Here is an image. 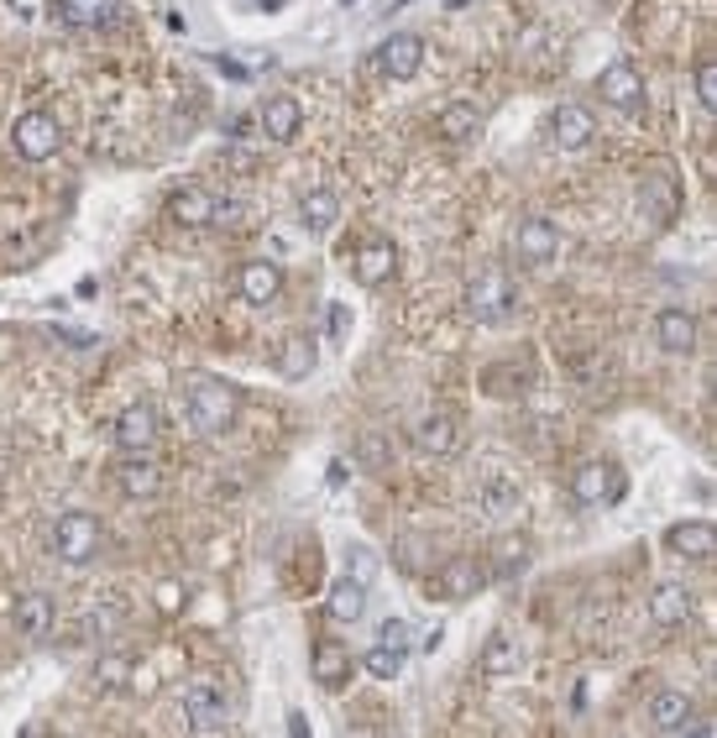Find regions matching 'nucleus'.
<instances>
[{
  "instance_id": "obj_1",
  "label": "nucleus",
  "mask_w": 717,
  "mask_h": 738,
  "mask_svg": "<svg viewBox=\"0 0 717 738\" xmlns=\"http://www.w3.org/2000/svg\"><path fill=\"white\" fill-rule=\"evenodd\" d=\"M236 388L220 378H205V372H194L184 382V419H189L199 435H220V429H231L236 419Z\"/></svg>"
},
{
  "instance_id": "obj_2",
  "label": "nucleus",
  "mask_w": 717,
  "mask_h": 738,
  "mask_svg": "<svg viewBox=\"0 0 717 738\" xmlns=\"http://www.w3.org/2000/svg\"><path fill=\"white\" fill-rule=\"evenodd\" d=\"M461 304H466V314H472L477 325H487V331H493V325H508V320H513V284H508L502 273H482V278L466 284V299H461Z\"/></svg>"
},
{
  "instance_id": "obj_3",
  "label": "nucleus",
  "mask_w": 717,
  "mask_h": 738,
  "mask_svg": "<svg viewBox=\"0 0 717 738\" xmlns=\"http://www.w3.org/2000/svg\"><path fill=\"white\" fill-rule=\"evenodd\" d=\"M11 147H16L22 163H48L53 152L63 147V131H58V120L48 111H26V116L11 120Z\"/></svg>"
},
{
  "instance_id": "obj_4",
  "label": "nucleus",
  "mask_w": 717,
  "mask_h": 738,
  "mask_svg": "<svg viewBox=\"0 0 717 738\" xmlns=\"http://www.w3.org/2000/svg\"><path fill=\"white\" fill-rule=\"evenodd\" d=\"M53 550H58V561H69V566H90L100 555V519L95 514H63V519L53 524Z\"/></svg>"
},
{
  "instance_id": "obj_5",
  "label": "nucleus",
  "mask_w": 717,
  "mask_h": 738,
  "mask_svg": "<svg viewBox=\"0 0 717 738\" xmlns=\"http://www.w3.org/2000/svg\"><path fill=\"white\" fill-rule=\"evenodd\" d=\"M184 717H189L194 734H225L231 728V702L216 681H199L184 691Z\"/></svg>"
},
{
  "instance_id": "obj_6",
  "label": "nucleus",
  "mask_w": 717,
  "mask_h": 738,
  "mask_svg": "<svg viewBox=\"0 0 717 738\" xmlns=\"http://www.w3.org/2000/svg\"><path fill=\"white\" fill-rule=\"evenodd\" d=\"M598 95L608 100L613 111L634 116V111L645 105V79H639V69H634L628 58H613V64L598 73Z\"/></svg>"
},
{
  "instance_id": "obj_7",
  "label": "nucleus",
  "mask_w": 717,
  "mask_h": 738,
  "mask_svg": "<svg viewBox=\"0 0 717 738\" xmlns=\"http://www.w3.org/2000/svg\"><path fill=\"white\" fill-rule=\"evenodd\" d=\"M555 252H560V231H555L545 215H529V220L513 226V257L524 267H545Z\"/></svg>"
},
{
  "instance_id": "obj_8",
  "label": "nucleus",
  "mask_w": 717,
  "mask_h": 738,
  "mask_svg": "<svg viewBox=\"0 0 717 738\" xmlns=\"http://www.w3.org/2000/svg\"><path fill=\"white\" fill-rule=\"evenodd\" d=\"M598 137V116L587 111V105H576V100H566V105H555L551 111V142L560 147V152H576V147H587Z\"/></svg>"
},
{
  "instance_id": "obj_9",
  "label": "nucleus",
  "mask_w": 717,
  "mask_h": 738,
  "mask_svg": "<svg viewBox=\"0 0 717 738\" xmlns=\"http://www.w3.org/2000/svg\"><path fill=\"white\" fill-rule=\"evenodd\" d=\"M618 493H623L618 466H608V461H587V466H576V476H571V503L592 508V503H613Z\"/></svg>"
},
{
  "instance_id": "obj_10",
  "label": "nucleus",
  "mask_w": 717,
  "mask_h": 738,
  "mask_svg": "<svg viewBox=\"0 0 717 738\" xmlns=\"http://www.w3.org/2000/svg\"><path fill=\"white\" fill-rule=\"evenodd\" d=\"M158 440V408L152 404H131L116 414V446L126 456H147Z\"/></svg>"
},
{
  "instance_id": "obj_11",
  "label": "nucleus",
  "mask_w": 717,
  "mask_h": 738,
  "mask_svg": "<svg viewBox=\"0 0 717 738\" xmlns=\"http://www.w3.org/2000/svg\"><path fill=\"white\" fill-rule=\"evenodd\" d=\"M675 205H681V189H675V178H670V168H655V178H645V189H639V210L655 231H666L670 220H675Z\"/></svg>"
},
{
  "instance_id": "obj_12",
  "label": "nucleus",
  "mask_w": 717,
  "mask_h": 738,
  "mask_svg": "<svg viewBox=\"0 0 717 738\" xmlns=\"http://www.w3.org/2000/svg\"><path fill=\"white\" fill-rule=\"evenodd\" d=\"M696 707L686 691H655L649 696V728L655 734H692Z\"/></svg>"
},
{
  "instance_id": "obj_13",
  "label": "nucleus",
  "mask_w": 717,
  "mask_h": 738,
  "mask_svg": "<svg viewBox=\"0 0 717 738\" xmlns=\"http://www.w3.org/2000/svg\"><path fill=\"white\" fill-rule=\"evenodd\" d=\"M351 273H357L361 288H383L393 273H398V246L388 237L367 241V246H357V263H351Z\"/></svg>"
},
{
  "instance_id": "obj_14",
  "label": "nucleus",
  "mask_w": 717,
  "mask_h": 738,
  "mask_svg": "<svg viewBox=\"0 0 717 738\" xmlns=\"http://www.w3.org/2000/svg\"><path fill=\"white\" fill-rule=\"evenodd\" d=\"M414 451L419 456H455L461 451V419L455 414H430V419H419L414 425Z\"/></svg>"
},
{
  "instance_id": "obj_15",
  "label": "nucleus",
  "mask_w": 717,
  "mask_h": 738,
  "mask_svg": "<svg viewBox=\"0 0 717 738\" xmlns=\"http://www.w3.org/2000/svg\"><path fill=\"white\" fill-rule=\"evenodd\" d=\"M419 64H425V43H419L414 32H398V37H388L383 48H378V69H383L388 79H414Z\"/></svg>"
},
{
  "instance_id": "obj_16",
  "label": "nucleus",
  "mask_w": 717,
  "mask_h": 738,
  "mask_svg": "<svg viewBox=\"0 0 717 738\" xmlns=\"http://www.w3.org/2000/svg\"><path fill=\"white\" fill-rule=\"evenodd\" d=\"M482 581H487V566H482V561H472V555H451V561L440 566V597H451V602L477 597Z\"/></svg>"
},
{
  "instance_id": "obj_17",
  "label": "nucleus",
  "mask_w": 717,
  "mask_h": 738,
  "mask_svg": "<svg viewBox=\"0 0 717 738\" xmlns=\"http://www.w3.org/2000/svg\"><path fill=\"white\" fill-rule=\"evenodd\" d=\"M666 545L681 555V561H713L717 555V529L707 519H686V524H670Z\"/></svg>"
},
{
  "instance_id": "obj_18",
  "label": "nucleus",
  "mask_w": 717,
  "mask_h": 738,
  "mask_svg": "<svg viewBox=\"0 0 717 738\" xmlns=\"http://www.w3.org/2000/svg\"><path fill=\"white\" fill-rule=\"evenodd\" d=\"M686 619H692V592L681 581H660L649 592V623L655 629H681Z\"/></svg>"
},
{
  "instance_id": "obj_19",
  "label": "nucleus",
  "mask_w": 717,
  "mask_h": 738,
  "mask_svg": "<svg viewBox=\"0 0 717 738\" xmlns=\"http://www.w3.org/2000/svg\"><path fill=\"white\" fill-rule=\"evenodd\" d=\"M310 670H314V681H320L325 691H340L346 681H351V649H346L340 639H320L314 644Z\"/></svg>"
},
{
  "instance_id": "obj_20",
  "label": "nucleus",
  "mask_w": 717,
  "mask_h": 738,
  "mask_svg": "<svg viewBox=\"0 0 717 738\" xmlns=\"http://www.w3.org/2000/svg\"><path fill=\"white\" fill-rule=\"evenodd\" d=\"M236 288H241L246 304H273L278 288H284V273H278V263H267V257H252V263L241 267Z\"/></svg>"
},
{
  "instance_id": "obj_21",
  "label": "nucleus",
  "mask_w": 717,
  "mask_h": 738,
  "mask_svg": "<svg viewBox=\"0 0 717 738\" xmlns=\"http://www.w3.org/2000/svg\"><path fill=\"white\" fill-rule=\"evenodd\" d=\"M655 335H660V346H666L670 357H686V351H696V314L692 310H660L655 314Z\"/></svg>"
},
{
  "instance_id": "obj_22",
  "label": "nucleus",
  "mask_w": 717,
  "mask_h": 738,
  "mask_svg": "<svg viewBox=\"0 0 717 738\" xmlns=\"http://www.w3.org/2000/svg\"><path fill=\"white\" fill-rule=\"evenodd\" d=\"M16 634L22 639H48V629H53V597L48 592H26L16 597Z\"/></svg>"
},
{
  "instance_id": "obj_23",
  "label": "nucleus",
  "mask_w": 717,
  "mask_h": 738,
  "mask_svg": "<svg viewBox=\"0 0 717 738\" xmlns=\"http://www.w3.org/2000/svg\"><path fill=\"white\" fill-rule=\"evenodd\" d=\"M325 613H331L335 623H357L361 613H367V581L340 576V581L331 587V597H325Z\"/></svg>"
},
{
  "instance_id": "obj_24",
  "label": "nucleus",
  "mask_w": 717,
  "mask_h": 738,
  "mask_svg": "<svg viewBox=\"0 0 717 738\" xmlns=\"http://www.w3.org/2000/svg\"><path fill=\"white\" fill-rule=\"evenodd\" d=\"M116 482H120L126 498H152V493L163 487V472H158L147 456H131V461H120L116 466Z\"/></svg>"
},
{
  "instance_id": "obj_25",
  "label": "nucleus",
  "mask_w": 717,
  "mask_h": 738,
  "mask_svg": "<svg viewBox=\"0 0 717 738\" xmlns=\"http://www.w3.org/2000/svg\"><path fill=\"white\" fill-rule=\"evenodd\" d=\"M519 666H524V639H513V634H493L487 649H482V676H513Z\"/></svg>"
},
{
  "instance_id": "obj_26",
  "label": "nucleus",
  "mask_w": 717,
  "mask_h": 738,
  "mask_svg": "<svg viewBox=\"0 0 717 738\" xmlns=\"http://www.w3.org/2000/svg\"><path fill=\"white\" fill-rule=\"evenodd\" d=\"M263 131L273 142H293L299 137V100H288V95L263 100Z\"/></svg>"
},
{
  "instance_id": "obj_27",
  "label": "nucleus",
  "mask_w": 717,
  "mask_h": 738,
  "mask_svg": "<svg viewBox=\"0 0 717 738\" xmlns=\"http://www.w3.org/2000/svg\"><path fill=\"white\" fill-rule=\"evenodd\" d=\"M167 215H173L178 226H210V220H216V194H205V189L173 194V199H167Z\"/></svg>"
},
{
  "instance_id": "obj_28",
  "label": "nucleus",
  "mask_w": 717,
  "mask_h": 738,
  "mask_svg": "<svg viewBox=\"0 0 717 738\" xmlns=\"http://www.w3.org/2000/svg\"><path fill=\"white\" fill-rule=\"evenodd\" d=\"M440 137H451V142H466V137H477V126H482V111L477 105H466V100H451L446 111H440Z\"/></svg>"
},
{
  "instance_id": "obj_29",
  "label": "nucleus",
  "mask_w": 717,
  "mask_h": 738,
  "mask_svg": "<svg viewBox=\"0 0 717 738\" xmlns=\"http://www.w3.org/2000/svg\"><path fill=\"white\" fill-rule=\"evenodd\" d=\"M524 382H529L524 361H493V367L482 372V388H487L493 399H513V393H524Z\"/></svg>"
},
{
  "instance_id": "obj_30",
  "label": "nucleus",
  "mask_w": 717,
  "mask_h": 738,
  "mask_svg": "<svg viewBox=\"0 0 717 738\" xmlns=\"http://www.w3.org/2000/svg\"><path fill=\"white\" fill-rule=\"evenodd\" d=\"M335 215H340V199H335L331 189H310L299 199V220H304L310 231H331Z\"/></svg>"
},
{
  "instance_id": "obj_31",
  "label": "nucleus",
  "mask_w": 717,
  "mask_h": 738,
  "mask_svg": "<svg viewBox=\"0 0 717 738\" xmlns=\"http://www.w3.org/2000/svg\"><path fill=\"white\" fill-rule=\"evenodd\" d=\"M278 372H284L288 382L310 378V372H314V341H310V335H293V341H284V351H278Z\"/></svg>"
},
{
  "instance_id": "obj_32",
  "label": "nucleus",
  "mask_w": 717,
  "mask_h": 738,
  "mask_svg": "<svg viewBox=\"0 0 717 738\" xmlns=\"http://www.w3.org/2000/svg\"><path fill=\"white\" fill-rule=\"evenodd\" d=\"M116 11V0H58V16L69 26H105Z\"/></svg>"
},
{
  "instance_id": "obj_33",
  "label": "nucleus",
  "mask_w": 717,
  "mask_h": 738,
  "mask_svg": "<svg viewBox=\"0 0 717 738\" xmlns=\"http://www.w3.org/2000/svg\"><path fill=\"white\" fill-rule=\"evenodd\" d=\"M404 655L408 649H393V644H372V649H367V655H361V666L372 670V676H378V681H398V670H404Z\"/></svg>"
},
{
  "instance_id": "obj_34",
  "label": "nucleus",
  "mask_w": 717,
  "mask_h": 738,
  "mask_svg": "<svg viewBox=\"0 0 717 738\" xmlns=\"http://www.w3.org/2000/svg\"><path fill=\"white\" fill-rule=\"evenodd\" d=\"M482 503H487L493 514H513V508H519V487H513L508 476L493 472L487 482H482Z\"/></svg>"
},
{
  "instance_id": "obj_35",
  "label": "nucleus",
  "mask_w": 717,
  "mask_h": 738,
  "mask_svg": "<svg viewBox=\"0 0 717 738\" xmlns=\"http://www.w3.org/2000/svg\"><path fill=\"white\" fill-rule=\"evenodd\" d=\"M126 676H131V660H126V655H105V660L95 666V687L116 691V687H126Z\"/></svg>"
},
{
  "instance_id": "obj_36",
  "label": "nucleus",
  "mask_w": 717,
  "mask_h": 738,
  "mask_svg": "<svg viewBox=\"0 0 717 738\" xmlns=\"http://www.w3.org/2000/svg\"><path fill=\"white\" fill-rule=\"evenodd\" d=\"M696 105H702L707 116L717 111V64L713 58H702V64H696Z\"/></svg>"
},
{
  "instance_id": "obj_37",
  "label": "nucleus",
  "mask_w": 717,
  "mask_h": 738,
  "mask_svg": "<svg viewBox=\"0 0 717 738\" xmlns=\"http://www.w3.org/2000/svg\"><path fill=\"white\" fill-rule=\"evenodd\" d=\"M425 555H430V540H419V534H408V540L393 545V561H398L404 572H419V566H425Z\"/></svg>"
},
{
  "instance_id": "obj_38",
  "label": "nucleus",
  "mask_w": 717,
  "mask_h": 738,
  "mask_svg": "<svg viewBox=\"0 0 717 738\" xmlns=\"http://www.w3.org/2000/svg\"><path fill=\"white\" fill-rule=\"evenodd\" d=\"M519 566H529V545H524V540H508V545L498 550V566H493V572H498V576H519Z\"/></svg>"
},
{
  "instance_id": "obj_39",
  "label": "nucleus",
  "mask_w": 717,
  "mask_h": 738,
  "mask_svg": "<svg viewBox=\"0 0 717 738\" xmlns=\"http://www.w3.org/2000/svg\"><path fill=\"white\" fill-rule=\"evenodd\" d=\"M361 466H372V472H383L388 466V440L383 435H367V440H361Z\"/></svg>"
},
{
  "instance_id": "obj_40",
  "label": "nucleus",
  "mask_w": 717,
  "mask_h": 738,
  "mask_svg": "<svg viewBox=\"0 0 717 738\" xmlns=\"http://www.w3.org/2000/svg\"><path fill=\"white\" fill-rule=\"evenodd\" d=\"M241 215H246V205H236V199H216V220H210V226H241Z\"/></svg>"
},
{
  "instance_id": "obj_41",
  "label": "nucleus",
  "mask_w": 717,
  "mask_h": 738,
  "mask_svg": "<svg viewBox=\"0 0 717 738\" xmlns=\"http://www.w3.org/2000/svg\"><path fill=\"white\" fill-rule=\"evenodd\" d=\"M158 608H163V613H178V608H184V587H178V581H163V587H158Z\"/></svg>"
},
{
  "instance_id": "obj_42",
  "label": "nucleus",
  "mask_w": 717,
  "mask_h": 738,
  "mask_svg": "<svg viewBox=\"0 0 717 738\" xmlns=\"http://www.w3.org/2000/svg\"><path fill=\"white\" fill-rule=\"evenodd\" d=\"M378 639H383V644H393V649H408V623H404V619H388Z\"/></svg>"
},
{
  "instance_id": "obj_43",
  "label": "nucleus",
  "mask_w": 717,
  "mask_h": 738,
  "mask_svg": "<svg viewBox=\"0 0 717 738\" xmlns=\"http://www.w3.org/2000/svg\"><path fill=\"white\" fill-rule=\"evenodd\" d=\"M351 576H357V581L372 576V550H351Z\"/></svg>"
},
{
  "instance_id": "obj_44",
  "label": "nucleus",
  "mask_w": 717,
  "mask_h": 738,
  "mask_svg": "<svg viewBox=\"0 0 717 738\" xmlns=\"http://www.w3.org/2000/svg\"><path fill=\"white\" fill-rule=\"evenodd\" d=\"M288 734L304 738V734H310V717H304V713H288Z\"/></svg>"
},
{
  "instance_id": "obj_45",
  "label": "nucleus",
  "mask_w": 717,
  "mask_h": 738,
  "mask_svg": "<svg viewBox=\"0 0 717 738\" xmlns=\"http://www.w3.org/2000/svg\"><path fill=\"white\" fill-rule=\"evenodd\" d=\"M257 5H263V11H278V5H284V0H257Z\"/></svg>"
}]
</instances>
